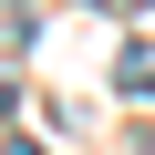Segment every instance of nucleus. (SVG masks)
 I'll list each match as a JSON object with an SVG mask.
<instances>
[{
  "label": "nucleus",
  "instance_id": "obj_2",
  "mask_svg": "<svg viewBox=\"0 0 155 155\" xmlns=\"http://www.w3.org/2000/svg\"><path fill=\"white\" fill-rule=\"evenodd\" d=\"M93 11H134V0H93Z\"/></svg>",
  "mask_w": 155,
  "mask_h": 155
},
{
  "label": "nucleus",
  "instance_id": "obj_1",
  "mask_svg": "<svg viewBox=\"0 0 155 155\" xmlns=\"http://www.w3.org/2000/svg\"><path fill=\"white\" fill-rule=\"evenodd\" d=\"M11 114H21V83H11V72H0V124H11Z\"/></svg>",
  "mask_w": 155,
  "mask_h": 155
}]
</instances>
